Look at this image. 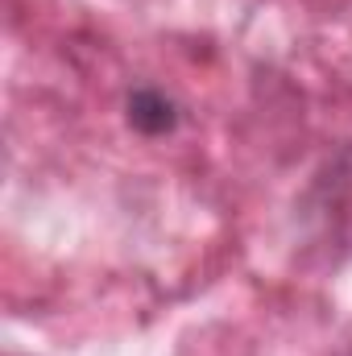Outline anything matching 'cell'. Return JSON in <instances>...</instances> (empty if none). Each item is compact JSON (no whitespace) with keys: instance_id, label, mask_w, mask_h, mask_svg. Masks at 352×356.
<instances>
[{"instance_id":"1","label":"cell","mask_w":352,"mask_h":356,"mask_svg":"<svg viewBox=\"0 0 352 356\" xmlns=\"http://www.w3.org/2000/svg\"><path fill=\"white\" fill-rule=\"evenodd\" d=\"M125 120L141 133V137H170L182 124L178 104L158 88H133L125 95Z\"/></svg>"}]
</instances>
